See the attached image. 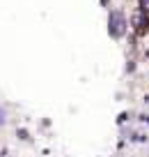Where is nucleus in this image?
<instances>
[{
	"label": "nucleus",
	"instance_id": "f257e3e1",
	"mask_svg": "<svg viewBox=\"0 0 149 157\" xmlns=\"http://www.w3.org/2000/svg\"><path fill=\"white\" fill-rule=\"evenodd\" d=\"M108 33H110V37H115V39L124 37V33H126V16L122 14L119 10H112L110 14H108Z\"/></svg>",
	"mask_w": 149,
	"mask_h": 157
},
{
	"label": "nucleus",
	"instance_id": "f03ea898",
	"mask_svg": "<svg viewBox=\"0 0 149 157\" xmlns=\"http://www.w3.org/2000/svg\"><path fill=\"white\" fill-rule=\"evenodd\" d=\"M131 21H133V28L138 30V33H142V30L147 28V12L144 10H135L133 16H131Z\"/></svg>",
	"mask_w": 149,
	"mask_h": 157
},
{
	"label": "nucleus",
	"instance_id": "7ed1b4c3",
	"mask_svg": "<svg viewBox=\"0 0 149 157\" xmlns=\"http://www.w3.org/2000/svg\"><path fill=\"white\" fill-rule=\"evenodd\" d=\"M7 123V113H5V109H0V125H5Z\"/></svg>",
	"mask_w": 149,
	"mask_h": 157
},
{
	"label": "nucleus",
	"instance_id": "20e7f679",
	"mask_svg": "<svg viewBox=\"0 0 149 157\" xmlns=\"http://www.w3.org/2000/svg\"><path fill=\"white\" fill-rule=\"evenodd\" d=\"M140 10L149 12V0H140Z\"/></svg>",
	"mask_w": 149,
	"mask_h": 157
}]
</instances>
